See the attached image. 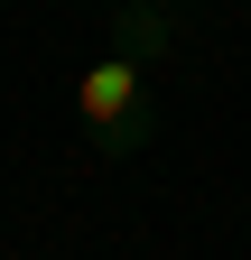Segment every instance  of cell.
Listing matches in <instances>:
<instances>
[{"label":"cell","mask_w":251,"mask_h":260,"mask_svg":"<svg viewBox=\"0 0 251 260\" xmlns=\"http://www.w3.org/2000/svg\"><path fill=\"white\" fill-rule=\"evenodd\" d=\"M177 47V0H121L112 10V47L84 65V84H75V121H84V140L103 149V158H131L140 149V103H149V75H159V56Z\"/></svg>","instance_id":"1"}]
</instances>
